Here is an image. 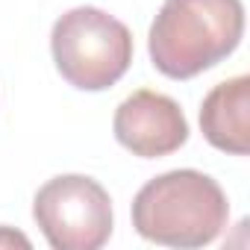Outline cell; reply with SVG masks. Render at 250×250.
<instances>
[{
  "instance_id": "6da1fadb",
  "label": "cell",
  "mask_w": 250,
  "mask_h": 250,
  "mask_svg": "<svg viewBox=\"0 0 250 250\" xmlns=\"http://www.w3.org/2000/svg\"><path fill=\"white\" fill-rule=\"evenodd\" d=\"M241 33V0H165L147 36L150 62L168 80H191L224 62Z\"/></svg>"
},
{
  "instance_id": "7a4b0ae2",
  "label": "cell",
  "mask_w": 250,
  "mask_h": 250,
  "mask_svg": "<svg viewBox=\"0 0 250 250\" xmlns=\"http://www.w3.org/2000/svg\"><path fill=\"white\" fill-rule=\"evenodd\" d=\"M229 218L224 188L200 171L180 168L145 183L133 200V227L142 238L165 247H206Z\"/></svg>"
},
{
  "instance_id": "3957f363",
  "label": "cell",
  "mask_w": 250,
  "mask_h": 250,
  "mask_svg": "<svg viewBox=\"0 0 250 250\" xmlns=\"http://www.w3.org/2000/svg\"><path fill=\"white\" fill-rule=\"evenodd\" d=\"M56 71L80 91H103L127 74L133 62V36L97 6L65 12L50 33Z\"/></svg>"
},
{
  "instance_id": "277c9868",
  "label": "cell",
  "mask_w": 250,
  "mask_h": 250,
  "mask_svg": "<svg viewBox=\"0 0 250 250\" xmlns=\"http://www.w3.org/2000/svg\"><path fill=\"white\" fill-rule=\"evenodd\" d=\"M33 218L53 250H97L112 235L109 191L85 174L47 180L36 191Z\"/></svg>"
},
{
  "instance_id": "5b68a950",
  "label": "cell",
  "mask_w": 250,
  "mask_h": 250,
  "mask_svg": "<svg viewBox=\"0 0 250 250\" xmlns=\"http://www.w3.org/2000/svg\"><path fill=\"white\" fill-rule=\"evenodd\" d=\"M112 130L121 147L142 159L168 156L188 142V121L180 103L153 88H139L124 100L115 109Z\"/></svg>"
},
{
  "instance_id": "8992f818",
  "label": "cell",
  "mask_w": 250,
  "mask_h": 250,
  "mask_svg": "<svg viewBox=\"0 0 250 250\" xmlns=\"http://www.w3.org/2000/svg\"><path fill=\"white\" fill-rule=\"evenodd\" d=\"M200 130L215 150L232 156L250 153V80L244 74L218 83L203 97Z\"/></svg>"
},
{
  "instance_id": "52a82bcc",
  "label": "cell",
  "mask_w": 250,
  "mask_h": 250,
  "mask_svg": "<svg viewBox=\"0 0 250 250\" xmlns=\"http://www.w3.org/2000/svg\"><path fill=\"white\" fill-rule=\"evenodd\" d=\"M30 247V238L21 232H12L9 227H0V247Z\"/></svg>"
}]
</instances>
